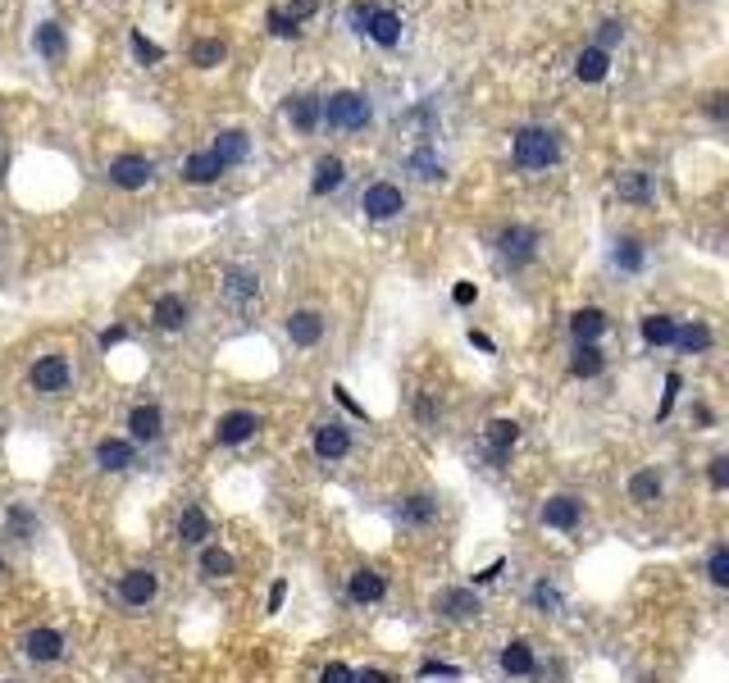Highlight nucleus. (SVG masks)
<instances>
[{
	"label": "nucleus",
	"mask_w": 729,
	"mask_h": 683,
	"mask_svg": "<svg viewBox=\"0 0 729 683\" xmlns=\"http://www.w3.org/2000/svg\"><path fill=\"white\" fill-rule=\"evenodd\" d=\"M178 538H183V542H205V538H210V520H205L196 506H187V510L178 515Z\"/></svg>",
	"instance_id": "nucleus-32"
},
{
	"label": "nucleus",
	"mask_w": 729,
	"mask_h": 683,
	"mask_svg": "<svg viewBox=\"0 0 729 683\" xmlns=\"http://www.w3.org/2000/svg\"><path fill=\"white\" fill-rule=\"evenodd\" d=\"M37 51H42L46 60H60V55H65V28H60V24H42V28H37Z\"/></svg>",
	"instance_id": "nucleus-36"
},
{
	"label": "nucleus",
	"mask_w": 729,
	"mask_h": 683,
	"mask_svg": "<svg viewBox=\"0 0 729 683\" xmlns=\"http://www.w3.org/2000/svg\"><path fill=\"white\" fill-rule=\"evenodd\" d=\"M224 292H228V301L246 305V301H255V296H260V278H255L251 269H228V282H224Z\"/></svg>",
	"instance_id": "nucleus-23"
},
{
	"label": "nucleus",
	"mask_w": 729,
	"mask_h": 683,
	"mask_svg": "<svg viewBox=\"0 0 729 683\" xmlns=\"http://www.w3.org/2000/svg\"><path fill=\"white\" fill-rule=\"evenodd\" d=\"M360 210L370 214V219H397V214L406 210V196H402V187H393V183H374L370 192L360 196Z\"/></svg>",
	"instance_id": "nucleus-3"
},
{
	"label": "nucleus",
	"mask_w": 729,
	"mask_h": 683,
	"mask_svg": "<svg viewBox=\"0 0 729 683\" xmlns=\"http://www.w3.org/2000/svg\"><path fill=\"white\" fill-rule=\"evenodd\" d=\"M370 101H364L360 92H333L328 101H319V119L328 124V128H346V133H355V128H364L370 124Z\"/></svg>",
	"instance_id": "nucleus-1"
},
{
	"label": "nucleus",
	"mask_w": 729,
	"mask_h": 683,
	"mask_svg": "<svg viewBox=\"0 0 729 683\" xmlns=\"http://www.w3.org/2000/svg\"><path fill=\"white\" fill-rule=\"evenodd\" d=\"M570 332H574L579 342H597V337L606 332V314H602V310H579V314L570 319Z\"/></svg>",
	"instance_id": "nucleus-31"
},
{
	"label": "nucleus",
	"mask_w": 729,
	"mask_h": 683,
	"mask_svg": "<svg viewBox=\"0 0 729 683\" xmlns=\"http://www.w3.org/2000/svg\"><path fill=\"white\" fill-rule=\"evenodd\" d=\"M711 119H724V92L711 96Z\"/></svg>",
	"instance_id": "nucleus-57"
},
{
	"label": "nucleus",
	"mask_w": 729,
	"mask_h": 683,
	"mask_svg": "<svg viewBox=\"0 0 729 683\" xmlns=\"http://www.w3.org/2000/svg\"><path fill=\"white\" fill-rule=\"evenodd\" d=\"M151 173H155V164H151L146 155H119V160L110 164V183H115V187H124V192L146 187V183H151Z\"/></svg>",
	"instance_id": "nucleus-4"
},
{
	"label": "nucleus",
	"mask_w": 729,
	"mask_h": 683,
	"mask_svg": "<svg viewBox=\"0 0 729 683\" xmlns=\"http://www.w3.org/2000/svg\"><path fill=\"white\" fill-rule=\"evenodd\" d=\"M615 264L629 269V273L643 269V246H638V242H620V246H615Z\"/></svg>",
	"instance_id": "nucleus-40"
},
{
	"label": "nucleus",
	"mask_w": 729,
	"mask_h": 683,
	"mask_svg": "<svg viewBox=\"0 0 729 683\" xmlns=\"http://www.w3.org/2000/svg\"><path fill=\"white\" fill-rule=\"evenodd\" d=\"M33 388L37 392H65L69 388V361L65 356H42L33 365Z\"/></svg>",
	"instance_id": "nucleus-7"
},
{
	"label": "nucleus",
	"mask_w": 729,
	"mask_h": 683,
	"mask_svg": "<svg viewBox=\"0 0 729 683\" xmlns=\"http://www.w3.org/2000/svg\"><path fill=\"white\" fill-rule=\"evenodd\" d=\"M364 19H370V10H364V5H351V24L364 33Z\"/></svg>",
	"instance_id": "nucleus-56"
},
{
	"label": "nucleus",
	"mask_w": 729,
	"mask_h": 683,
	"mask_svg": "<svg viewBox=\"0 0 729 683\" xmlns=\"http://www.w3.org/2000/svg\"><path fill=\"white\" fill-rule=\"evenodd\" d=\"M283 597H287V583L278 579V583L269 588V610H283Z\"/></svg>",
	"instance_id": "nucleus-55"
},
{
	"label": "nucleus",
	"mask_w": 729,
	"mask_h": 683,
	"mask_svg": "<svg viewBox=\"0 0 729 683\" xmlns=\"http://www.w3.org/2000/svg\"><path fill=\"white\" fill-rule=\"evenodd\" d=\"M606 69H611V55L597 51V46H588V51L574 60V78H579V83H602Z\"/></svg>",
	"instance_id": "nucleus-21"
},
{
	"label": "nucleus",
	"mask_w": 729,
	"mask_h": 683,
	"mask_svg": "<svg viewBox=\"0 0 729 683\" xmlns=\"http://www.w3.org/2000/svg\"><path fill=\"white\" fill-rule=\"evenodd\" d=\"M124 337H128V332H124V328L115 323V328H105V332H101V347L110 351V347H119V342H124Z\"/></svg>",
	"instance_id": "nucleus-54"
},
{
	"label": "nucleus",
	"mask_w": 729,
	"mask_h": 683,
	"mask_svg": "<svg viewBox=\"0 0 729 683\" xmlns=\"http://www.w3.org/2000/svg\"><path fill=\"white\" fill-rule=\"evenodd\" d=\"M420 420L434 424V401H429V397H420Z\"/></svg>",
	"instance_id": "nucleus-59"
},
{
	"label": "nucleus",
	"mask_w": 729,
	"mask_h": 683,
	"mask_svg": "<svg viewBox=\"0 0 729 683\" xmlns=\"http://www.w3.org/2000/svg\"><path fill=\"white\" fill-rule=\"evenodd\" d=\"M315 10H319V0H292V5L283 10V19H287V24L296 28V24H305V19H310Z\"/></svg>",
	"instance_id": "nucleus-42"
},
{
	"label": "nucleus",
	"mask_w": 729,
	"mask_h": 683,
	"mask_svg": "<svg viewBox=\"0 0 729 683\" xmlns=\"http://www.w3.org/2000/svg\"><path fill=\"white\" fill-rule=\"evenodd\" d=\"M434 610L447 615V619H474L479 615V597H474V588H443Z\"/></svg>",
	"instance_id": "nucleus-6"
},
{
	"label": "nucleus",
	"mask_w": 729,
	"mask_h": 683,
	"mask_svg": "<svg viewBox=\"0 0 729 683\" xmlns=\"http://www.w3.org/2000/svg\"><path fill=\"white\" fill-rule=\"evenodd\" d=\"M364 33H370L379 46H397L402 42V19L393 10H370V19H364Z\"/></svg>",
	"instance_id": "nucleus-15"
},
{
	"label": "nucleus",
	"mask_w": 729,
	"mask_h": 683,
	"mask_svg": "<svg viewBox=\"0 0 729 683\" xmlns=\"http://www.w3.org/2000/svg\"><path fill=\"white\" fill-rule=\"evenodd\" d=\"M674 342H679V351H706L711 347V328L706 323H684V328H674Z\"/></svg>",
	"instance_id": "nucleus-33"
},
{
	"label": "nucleus",
	"mask_w": 729,
	"mask_h": 683,
	"mask_svg": "<svg viewBox=\"0 0 729 683\" xmlns=\"http://www.w3.org/2000/svg\"><path fill=\"white\" fill-rule=\"evenodd\" d=\"M24 651H28L33 660H60V656H65V638H60L55 629H33V633L24 638Z\"/></svg>",
	"instance_id": "nucleus-12"
},
{
	"label": "nucleus",
	"mask_w": 729,
	"mask_h": 683,
	"mask_svg": "<svg viewBox=\"0 0 729 683\" xmlns=\"http://www.w3.org/2000/svg\"><path fill=\"white\" fill-rule=\"evenodd\" d=\"M402 524H429V520H438V501L434 497H424V492H415V497H406L402 501Z\"/></svg>",
	"instance_id": "nucleus-26"
},
{
	"label": "nucleus",
	"mask_w": 729,
	"mask_h": 683,
	"mask_svg": "<svg viewBox=\"0 0 729 683\" xmlns=\"http://www.w3.org/2000/svg\"><path fill=\"white\" fill-rule=\"evenodd\" d=\"M706 479H711V488H715V492H724V488H729V456H715V460H711V470H706Z\"/></svg>",
	"instance_id": "nucleus-43"
},
{
	"label": "nucleus",
	"mask_w": 729,
	"mask_h": 683,
	"mask_svg": "<svg viewBox=\"0 0 729 683\" xmlns=\"http://www.w3.org/2000/svg\"><path fill=\"white\" fill-rule=\"evenodd\" d=\"M534 606H538V610H561V588L543 579V583L534 588Z\"/></svg>",
	"instance_id": "nucleus-41"
},
{
	"label": "nucleus",
	"mask_w": 729,
	"mask_h": 683,
	"mask_svg": "<svg viewBox=\"0 0 729 683\" xmlns=\"http://www.w3.org/2000/svg\"><path fill=\"white\" fill-rule=\"evenodd\" d=\"M137 456H133V442H119V438H105V442H96V465L101 470H110V474H119V470H128Z\"/></svg>",
	"instance_id": "nucleus-16"
},
{
	"label": "nucleus",
	"mask_w": 729,
	"mask_h": 683,
	"mask_svg": "<svg viewBox=\"0 0 729 683\" xmlns=\"http://www.w3.org/2000/svg\"><path fill=\"white\" fill-rule=\"evenodd\" d=\"M406 169H415V173H420V178H429V183H434V178H443V160H438L434 151H415V155L406 160Z\"/></svg>",
	"instance_id": "nucleus-38"
},
{
	"label": "nucleus",
	"mask_w": 729,
	"mask_h": 683,
	"mask_svg": "<svg viewBox=\"0 0 729 683\" xmlns=\"http://www.w3.org/2000/svg\"><path fill=\"white\" fill-rule=\"evenodd\" d=\"M224 55H228V46H224L219 37H201V42L192 46V64H196V69H215V64H224Z\"/></svg>",
	"instance_id": "nucleus-34"
},
{
	"label": "nucleus",
	"mask_w": 729,
	"mask_h": 683,
	"mask_svg": "<svg viewBox=\"0 0 729 683\" xmlns=\"http://www.w3.org/2000/svg\"><path fill=\"white\" fill-rule=\"evenodd\" d=\"M706 579H711L715 588H729V547H715V551H711V560H706Z\"/></svg>",
	"instance_id": "nucleus-39"
},
{
	"label": "nucleus",
	"mask_w": 729,
	"mask_h": 683,
	"mask_svg": "<svg viewBox=\"0 0 729 683\" xmlns=\"http://www.w3.org/2000/svg\"><path fill=\"white\" fill-rule=\"evenodd\" d=\"M502 569H506V560H502V556H497V560H493V565H488V569H479V574H474V583H493V579H497V574H502Z\"/></svg>",
	"instance_id": "nucleus-53"
},
{
	"label": "nucleus",
	"mask_w": 729,
	"mask_h": 683,
	"mask_svg": "<svg viewBox=\"0 0 729 683\" xmlns=\"http://www.w3.org/2000/svg\"><path fill=\"white\" fill-rule=\"evenodd\" d=\"M128 429H133V438H137V442H155V438L165 433L160 406H137V411L128 415Z\"/></svg>",
	"instance_id": "nucleus-19"
},
{
	"label": "nucleus",
	"mask_w": 729,
	"mask_h": 683,
	"mask_svg": "<svg viewBox=\"0 0 729 683\" xmlns=\"http://www.w3.org/2000/svg\"><path fill=\"white\" fill-rule=\"evenodd\" d=\"M556 155H561V142L552 128H520L515 133V164L547 169V164H556Z\"/></svg>",
	"instance_id": "nucleus-2"
},
{
	"label": "nucleus",
	"mask_w": 729,
	"mask_h": 683,
	"mask_svg": "<svg viewBox=\"0 0 729 683\" xmlns=\"http://www.w3.org/2000/svg\"><path fill=\"white\" fill-rule=\"evenodd\" d=\"M674 392H679V374H670V379H665V401H661L656 420H665V415H670V406H674Z\"/></svg>",
	"instance_id": "nucleus-48"
},
{
	"label": "nucleus",
	"mask_w": 729,
	"mask_h": 683,
	"mask_svg": "<svg viewBox=\"0 0 729 683\" xmlns=\"http://www.w3.org/2000/svg\"><path fill=\"white\" fill-rule=\"evenodd\" d=\"M602 365H606V361H602V351L593 347V342H579V351H574V361H570V374H574V379H597Z\"/></svg>",
	"instance_id": "nucleus-29"
},
{
	"label": "nucleus",
	"mask_w": 729,
	"mask_h": 683,
	"mask_svg": "<svg viewBox=\"0 0 729 683\" xmlns=\"http://www.w3.org/2000/svg\"><path fill=\"white\" fill-rule=\"evenodd\" d=\"M269 28H274V37H296V28L283 19V10H269Z\"/></svg>",
	"instance_id": "nucleus-47"
},
{
	"label": "nucleus",
	"mask_w": 729,
	"mask_h": 683,
	"mask_svg": "<svg viewBox=\"0 0 729 683\" xmlns=\"http://www.w3.org/2000/svg\"><path fill=\"white\" fill-rule=\"evenodd\" d=\"M520 442V424L515 420H493L488 424V447H493V465H502L506 460V451Z\"/></svg>",
	"instance_id": "nucleus-20"
},
{
	"label": "nucleus",
	"mask_w": 729,
	"mask_h": 683,
	"mask_svg": "<svg viewBox=\"0 0 729 683\" xmlns=\"http://www.w3.org/2000/svg\"><path fill=\"white\" fill-rule=\"evenodd\" d=\"M579 515H584V506H579L574 497H552V501L543 506V524H547V529H574Z\"/></svg>",
	"instance_id": "nucleus-17"
},
{
	"label": "nucleus",
	"mask_w": 729,
	"mask_h": 683,
	"mask_svg": "<svg viewBox=\"0 0 729 683\" xmlns=\"http://www.w3.org/2000/svg\"><path fill=\"white\" fill-rule=\"evenodd\" d=\"M470 342H474L479 351H493V337H484V332H474V328H470Z\"/></svg>",
	"instance_id": "nucleus-58"
},
{
	"label": "nucleus",
	"mask_w": 729,
	"mask_h": 683,
	"mask_svg": "<svg viewBox=\"0 0 729 683\" xmlns=\"http://www.w3.org/2000/svg\"><path fill=\"white\" fill-rule=\"evenodd\" d=\"M287 119H292L301 133H315V128H319V96H292V101H287Z\"/></svg>",
	"instance_id": "nucleus-24"
},
{
	"label": "nucleus",
	"mask_w": 729,
	"mask_h": 683,
	"mask_svg": "<svg viewBox=\"0 0 729 683\" xmlns=\"http://www.w3.org/2000/svg\"><path fill=\"white\" fill-rule=\"evenodd\" d=\"M355 674H351V665H342V660H328L324 665V674H319V683H351Z\"/></svg>",
	"instance_id": "nucleus-44"
},
{
	"label": "nucleus",
	"mask_w": 729,
	"mask_h": 683,
	"mask_svg": "<svg viewBox=\"0 0 729 683\" xmlns=\"http://www.w3.org/2000/svg\"><path fill=\"white\" fill-rule=\"evenodd\" d=\"M287 337L296 342V347H315V342L324 337V319H319L315 310H296V314L287 319Z\"/></svg>",
	"instance_id": "nucleus-13"
},
{
	"label": "nucleus",
	"mask_w": 729,
	"mask_h": 683,
	"mask_svg": "<svg viewBox=\"0 0 729 683\" xmlns=\"http://www.w3.org/2000/svg\"><path fill=\"white\" fill-rule=\"evenodd\" d=\"M351 451V433L342 424H319L315 429V456L319 460H342Z\"/></svg>",
	"instance_id": "nucleus-8"
},
{
	"label": "nucleus",
	"mask_w": 729,
	"mask_h": 683,
	"mask_svg": "<svg viewBox=\"0 0 729 683\" xmlns=\"http://www.w3.org/2000/svg\"><path fill=\"white\" fill-rule=\"evenodd\" d=\"M333 187H342V160H337V155H324V160L315 164L310 192H315V196H328Z\"/></svg>",
	"instance_id": "nucleus-25"
},
{
	"label": "nucleus",
	"mask_w": 729,
	"mask_h": 683,
	"mask_svg": "<svg viewBox=\"0 0 729 683\" xmlns=\"http://www.w3.org/2000/svg\"><path fill=\"white\" fill-rule=\"evenodd\" d=\"M0 569H5V565H0Z\"/></svg>",
	"instance_id": "nucleus-60"
},
{
	"label": "nucleus",
	"mask_w": 729,
	"mask_h": 683,
	"mask_svg": "<svg viewBox=\"0 0 729 683\" xmlns=\"http://www.w3.org/2000/svg\"><path fill=\"white\" fill-rule=\"evenodd\" d=\"M133 51H137V60H151V64H155V60H165V51H160L155 42H146L142 33H133Z\"/></svg>",
	"instance_id": "nucleus-45"
},
{
	"label": "nucleus",
	"mask_w": 729,
	"mask_h": 683,
	"mask_svg": "<svg viewBox=\"0 0 729 683\" xmlns=\"http://www.w3.org/2000/svg\"><path fill=\"white\" fill-rule=\"evenodd\" d=\"M661 488H665V483H661V474H656V470H643V474H634V479H629V497H634V501H643V506H647V501H656V497H661Z\"/></svg>",
	"instance_id": "nucleus-35"
},
{
	"label": "nucleus",
	"mask_w": 729,
	"mask_h": 683,
	"mask_svg": "<svg viewBox=\"0 0 729 683\" xmlns=\"http://www.w3.org/2000/svg\"><path fill=\"white\" fill-rule=\"evenodd\" d=\"M201 574H205V579H228V574H233V556L219 551V547H205V551H201Z\"/></svg>",
	"instance_id": "nucleus-37"
},
{
	"label": "nucleus",
	"mask_w": 729,
	"mask_h": 683,
	"mask_svg": "<svg viewBox=\"0 0 729 683\" xmlns=\"http://www.w3.org/2000/svg\"><path fill=\"white\" fill-rule=\"evenodd\" d=\"M502 669H506V674H534V669H538L534 647H529V642H506V651H502Z\"/></svg>",
	"instance_id": "nucleus-27"
},
{
	"label": "nucleus",
	"mask_w": 729,
	"mask_h": 683,
	"mask_svg": "<svg viewBox=\"0 0 729 683\" xmlns=\"http://www.w3.org/2000/svg\"><path fill=\"white\" fill-rule=\"evenodd\" d=\"M615 192H620L624 201H634V205H647V201H652V178H647L643 169H629V173L615 178Z\"/></svg>",
	"instance_id": "nucleus-22"
},
{
	"label": "nucleus",
	"mask_w": 729,
	"mask_h": 683,
	"mask_svg": "<svg viewBox=\"0 0 729 683\" xmlns=\"http://www.w3.org/2000/svg\"><path fill=\"white\" fill-rule=\"evenodd\" d=\"M155 323H160L165 332H178V328L187 323V301H183L178 292H165V296L155 301Z\"/></svg>",
	"instance_id": "nucleus-18"
},
{
	"label": "nucleus",
	"mask_w": 729,
	"mask_h": 683,
	"mask_svg": "<svg viewBox=\"0 0 729 683\" xmlns=\"http://www.w3.org/2000/svg\"><path fill=\"white\" fill-rule=\"evenodd\" d=\"M351 683H393V674H384V669H360Z\"/></svg>",
	"instance_id": "nucleus-51"
},
{
	"label": "nucleus",
	"mask_w": 729,
	"mask_h": 683,
	"mask_svg": "<svg viewBox=\"0 0 729 683\" xmlns=\"http://www.w3.org/2000/svg\"><path fill=\"white\" fill-rule=\"evenodd\" d=\"M420 674H424V678H434V674H447V678H456L461 669H456V665H443V660H424V665H420Z\"/></svg>",
	"instance_id": "nucleus-49"
},
{
	"label": "nucleus",
	"mask_w": 729,
	"mask_h": 683,
	"mask_svg": "<svg viewBox=\"0 0 729 683\" xmlns=\"http://www.w3.org/2000/svg\"><path fill=\"white\" fill-rule=\"evenodd\" d=\"M346 592H351V601L370 606V601H379V597L388 592V583H384V574H374V569H355L351 583H346Z\"/></svg>",
	"instance_id": "nucleus-14"
},
{
	"label": "nucleus",
	"mask_w": 729,
	"mask_h": 683,
	"mask_svg": "<svg viewBox=\"0 0 729 683\" xmlns=\"http://www.w3.org/2000/svg\"><path fill=\"white\" fill-rule=\"evenodd\" d=\"M333 397H337V401H342V406H346V411H351V415H360V420H364V406H355V401H351V392H346V388H342V383H337V388H333Z\"/></svg>",
	"instance_id": "nucleus-52"
},
{
	"label": "nucleus",
	"mask_w": 729,
	"mask_h": 683,
	"mask_svg": "<svg viewBox=\"0 0 729 683\" xmlns=\"http://www.w3.org/2000/svg\"><path fill=\"white\" fill-rule=\"evenodd\" d=\"M219 160H224V169L228 164H237V160H246V133H237V128H228V133H219V142L210 146Z\"/></svg>",
	"instance_id": "nucleus-30"
},
{
	"label": "nucleus",
	"mask_w": 729,
	"mask_h": 683,
	"mask_svg": "<svg viewBox=\"0 0 729 683\" xmlns=\"http://www.w3.org/2000/svg\"><path fill=\"white\" fill-rule=\"evenodd\" d=\"M534 246H538V233H534V228H520V223L497 237V251H502L506 260H515V264H520V260H534Z\"/></svg>",
	"instance_id": "nucleus-9"
},
{
	"label": "nucleus",
	"mask_w": 729,
	"mask_h": 683,
	"mask_svg": "<svg viewBox=\"0 0 729 683\" xmlns=\"http://www.w3.org/2000/svg\"><path fill=\"white\" fill-rule=\"evenodd\" d=\"M224 173V160L215 155V151H192L187 160H183V178L187 183H215Z\"/></svg>",
	"instance_id": "nucleus-11"
},
{
	"label": "nucleus",
	"mask_w": 729,
	"mask_h": 683,
	"mask_svg": "<svg viewBox=\"0 0 729 683\" xmlns=\"http://www.w3.org/2000/svg\"><path fill=\"white\" fill-rule=\"evenodd\" d=\"M620 37H624V28H620L615 19H611V24H602V37H597V51H611V46H615Z\"/></svg>",
	"instance_id": "nucleus-46"
},
{
	"label": "nucleus",
	"mask_w": 729,
	"mask_h": 683,
	"mask_svg": "<svg viewBox=\"0 0 729 683\" xmlns=\"http://www.w3.org/2000/svg\"><path fill=\"white\" fill-rule=\"evenodd\" d=\"M255 429H260V420H255L251 411H228V415L219 420L215 438H219V447H242L246 438H255Z\"/></svg>",
	"instance_id": "nucleus-5"
},
{
	"label": "nucleus",
	"mask_w": 729,
	"mask_h": 683,
	"mask_svg": "<svg viewBox=\"0 0 729 683\" xmlns=\"http://www.w3.org/2000/svg\"><path fill=\"white\" fill-rule=\"evenodd\" d=\"M474 296H479V287H474V282H456V287H452V301H456V305H470Z\"/></svg>",
	"instance_id": "nucleus-50"
},
{
	"label": "nucleus",
	"mask_w": 729,
	"mask_h": 683,
	"mask_svg": "<svg viewBox=\"0 0 729 683\" xmlns=\"http://www.w3.org/2000/svg\"><path fill=\"white\" fill-rule=\"evenodd\" d=\"M638 332H643L647 347H665V342H674V319L670 314H647L638 323Z\"/></svg>",
	"instance_id": "nucleus-28"
},
{
	"label": "nucleus",
	"mask_w": 729,
	"mask_h": 683,
	"mask_svg": "<svg viewBox=\"0 0 729 683\" xmlns=\"http://www.w3.org/2000/svg\"><path fill=\"white\" fill-rule=\"evenodd\" d=\"M155 588H160V583H155L151 569H128V574L119 579V597H124L128 606H146V601L155 597Z\"/></svg>",
	"instance_id": "nucleus-10"
}]
</instances>
